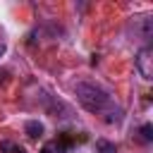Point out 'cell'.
Wrapping results in <instances>:
<instances>
[{"instance_id":"1","label":"cell","mask_w":153,"mask_h":153,"mask_svg":"<svg viewBox=\"0 0 153 153\" xmlns=\"http://www.w3.org/2000/svg\"><path fill=\"white\" fill-rule=\"evenodd\" d=\"M74 93H76V100L88 110V112H96V115H103L110 105H112V98L105 88L91 84V81H79L74 86Z\"/></svg>"},{"instance_id":"2","label":"cell","mask_w":153,"mask_h":153,"mask_svg":"<svg viewBox=\"0 0 153 153\" xmlns=\"http://www.w3.org/2000/svg\"><path fill=\"white\" fill-rule=\"evenodd\" d=\"M136 69L146 81L153 79V53H151V48H141L136 53Z\"/></svg>"},{"instance_id":"3","label":"cell","mask_w":153,"mask_h":153,"mask_svg":"<svg viewBox=\"0 0 153 153\" xmlns=\"http://www.w3.org/2000/svg\"><path fill=\"white\" fill-rule=\"evenodd\" d=\"M24 131H26L29 139H41L43 131H45V127H43V122H38V120H29V122L24 124Z\"/></svg>"},{"instance_id":"4","label":"cell","mask_w":153,"mask_h":153,"mask_svg":"<svg viewBox=\"0 0 153 153\" xmlns=\"http://www.w3.org/2000/svg\"><path fill=\"white\" fill-rule=\"evenodd\" d=\"M122 115H124V112H122V108L112 103V105L103 112V120H105L108 124H117V122H122Z\"/></svg>"},{"instance_id":"5","label":"cell","mask_w":153,"mask_h":153,"mask_svg":"<svg viewBox=\"0 0 153 153\" xmlns=\"http://www.w3.org/2000/svg\"><path fill=\"white\" fill-rule=\"evenodd\" d=\"M0 153H26V148H24V146H19L17 141L5 139V141H0Z\"/></svg>"},{"instance_id":"6","label":"cell","mask_w":153,"mask_h":153,"mask_svg":"<svg viewBox=\"0 0 153 153\" xmlns=\"http://www.w3.org/2000/svg\"><path fill=\"white\" fill-rule=\"evenodd\" d=\"M96 153H117V146L108 139H98L96 141Z\"/></svg>"},{"instance_id":"7","label":"cell","mask_w":153,"mask_h":153,"mask_svg":"<svg viewBox=\"0 0 153 153\" xmlns=\"http://www.w3.org/2000/svg\"><path fill=\"white\" fill-rule=\"evenodd\" d=\"M139 134H141V141H143V143H151V141H153V124H151V122L141 124Z\"/></svg>"},{"instance_id":"8","label":"cell","mask_w":153,"mask_h":153,"mask_svg":"<svg viewBox=\"0 0 153 153\" xmlns=\"http://www.w3.org/2000/svg\"><path fill=\"white\" fill-rule=\"evenodd\" d=\"M2 53H5V45H2V43H0V55H2Z\"/></svg>"}]
</instances>
